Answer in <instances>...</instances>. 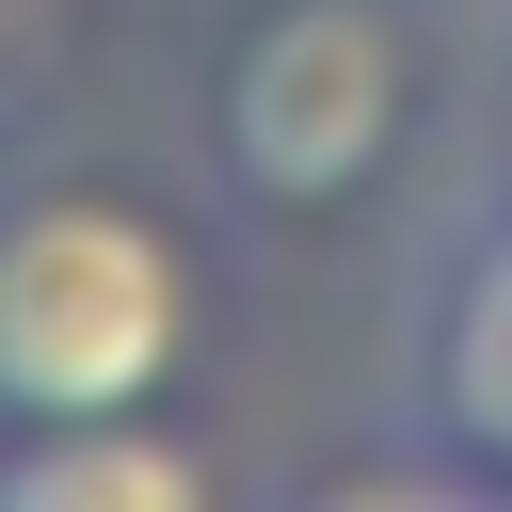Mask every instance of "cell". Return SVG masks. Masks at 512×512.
Listing matches in <instances>:
<instances>
[{
  "label": "cell",
  "instance_id": "obj_1",
  "mask_svg": "<svg viewBox=\"0 0 512 512\" xmlns=\"http://www.w3.org/2000/svg\"><path fill=\"white\" fill-rule=\"evenodd\" d=\"M208 336L192 224L128 176H16L0 192V432L144 416Z\"/></svg>",
  "mask_w": 512,
  "mask_h": 512
},
{
  "label": "cell",
  "instance_id": "obj_2",
  "mask_svg": "<svg viewBox=\"0 0 512 512\" xmlns=\"http://www.w3.org/2000/svg\"><path fill=\"white\" fill-rule=\"evenodd\" d=\"M416 96H432V48L400 0H272L208 64V176L256 224H336L400 176Z\"/></svg>",
  "mask_w": 512,
  "mask_h": 512
},
{
  "label": "cell",
  "instance_id": "obj_3",
  "mask_svg": "<svg viewBox=\"0 0 512 512\" xmlns=\"http://www.w3.org/2000/svg\"><path fill=\"white\" fill-rule=\"evenodd\" d=\"M384 416H400L416 496H512V160H480L448 192L432 256L400 272Z\"/></svg>",
  "mask_w": 512,
  "mask_h": 512
},
{
  "label": "cell",
  "instance_id": "obj_4",
  "mask_svg": "<svg viewBox=\"0 0 512 512\" xmlns=\"http://www.w3.org/2000/svg\"><path fill=\"white\" fill-rule=\"evenodd\" d=\"M208 496H224V464H208V432H176V400L0 432V512H208Z\"/></svg>",
  "mask_w": 512,
  "mask_h": 512
},
{
  "label": "cell",
  "instance_id": "obj_5",
  "mask_svg": "<svg viewBox=\"0 0 512 512\" xmlns=\"http://www.w3.org/2000/svg\"><path fill=\"white\" fill-rule=\"evenodd\" d=\"M496 48H512V0H496Z\"/></svg>",
  "mask_w": 512,
  "mask_h": 512
}]
</instances>
